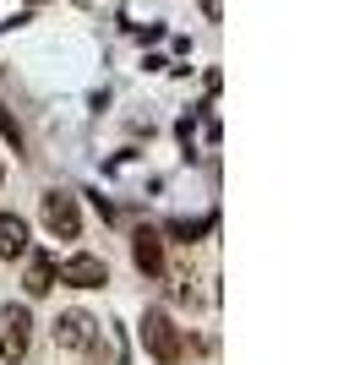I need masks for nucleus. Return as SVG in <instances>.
I'll return each instance as SVG.
<instances>
[{"label": "nucleus", "instance_id": "9d476101", "mask_svg": "<svg viewBox=\"0 0 360 365\" xmlns=\"http://www.w3.org/2000/svg\"><path fill=\"white\" fill-rule=\"evenodd\" d=\"M93 365H120V344H109V338L104 333H99V338H93Z\"/></svg>", "mask_w": 360, "mask_h": 365}, {"label": "nucleus", "instance_id": "39448f33", "mask_svg": "<svg viewBox=\"0 0 360 365\" xmlns=\"http://www.w3.org/2000/svg\"><path fill=\"white\" fill-rule=\"evenodd\" d=\"M55 278H60V267L44 251H28V257H22V289H28V300H44V294L55 289Z\"/></svg>", "mask_w": 360, "mask_h": 365}, {"label": "nucleus", "instance_id": "0eeeda50", "mask_svg": "<svg viewBox=\"0 0 360 365\" xmlns=\"http://www.w3.org/2000/svg\"><path fill=\"white\" fill-rule=\"evenodd\" d=\"M60 278L76 284V289H104V284H109V267L99 257H71L66 267H60Z\"/></svg>", "mask_w": 360, "mask_h": 365}, {"label": "nucleus", "instance_id": "9b49d317", "mask_svg": "<svg viewBox=\"0 0 360 365\" xmlns=\"http://www.w3.org/2000/svg\"><path fill=\"white\" fill-rule=\"evenodd\" d=\"M0 185H6V164H0Z\"/></svg>", "mask_w": 360, "mask_h": 365}, {"label": "nucleus", "instance_id": "f03ea898", "mask_svg": "<svg viewBox=\"0 0 360 365\" xmlns=\"http://www.w3.org/2000/svg\"><path fill=\"white\" fill-rule=\"evenodd\" d=\"M142 349H148L159 365H180V354H186V338H180V327L164 317V311H159V305L142 317Z\"/></svg>", "mask_w": 360, "mask_h": 365}, {"label": "nucleus", "instance_id": "20e7f679", "mask_svg": "<svg viewBox=\"0 0 360 365\" xmlns=\"http://www.w3.org/2000/svg\"><path fill=\"white\" fill-rule=\"evenodd\" d=\"M44 224L55 240H76L82 235V207L71 191H44Z\"/></svg>", "mask_w": 360, "mask_h": 365}, {"label": "nucleus", "instance_id": "6e6552de", "mask_svg": "<svg viewBox=\"0 0 360 365\" xmlns=\"http://www.w3.org/2000/svg\"><path fill=\"white\" fill-rule=\"evenodd\" d=\"M28 257V224L16 213H0V262H22Z\"/></svg>", "mask_w": 360, "mask_h": 365}, {"label": "nucleus", "instance_id": "1a4fd4ad", "mask_svg": "<svg viewBox=\"0 0 360 365\" xmlns=\"http://www.w3.org/2000/svg\"><path fill=\"white\" fill-rule=\"evenodd\" d=\"M0 137H6V148H11V153H28V137H22V125H16V115L6 104H0Z\"/></svg>", "mask_w": 360, "mask_h": 365}, {"label": "nucleus", "instance_id": "7ed1b4c3", "mask_svg": "<svg viewBox=\"0 0 360 365\" xmlns=\"http://www.w3.org/2000/svg\"><path fill=\"white\" fill-rule=\"evenodd\" d=\"M93 338H99L93 311H60V317H55V344H60L66 354H88Z\"/></svg>", "mask_w": 360, "mask_h": 365}, {"label": "nucleus", "instance_id": "423d86ee", "mask_svg": "<svg viewBox=\"0 0 360 365\" xmlns=\"http://www.w3.org/2000/svg\"><path fill=\"white\" fill-rule=\"evenodd\" d=\"M131 257H136V267L148 278H164L169 273V262H164V240H159V229H136L131 235Z\"/></svg>", "mask_w": 360, "mask_h": 365}, {"label": "nucleus", "instance_id": "f257e3e1", "mask_svg": "<svg viewBox=\"0 0 360 365\" xmlns=\"http://www.w3.org/2000/svg\"><path fill=\"white\" fill-rule=\"evenodd\" d=\"M33 349V311L28 300H11V305H0V360H28Z\"/></svg>", "mask_w": 360, "mask_h": 365}]
</instances>
